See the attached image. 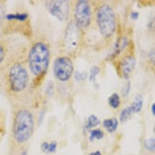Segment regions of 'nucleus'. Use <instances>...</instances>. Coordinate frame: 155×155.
<instances>
[{
    "mask_svg": "<svg viewBox=\"0 0 155 155\" xmlns=\"http://www.w3.org/2000/svg\"><path fill=\"white\" fill-rule=\"evenodd\" d=\"M50 51L48 46L43 42H37L29 51L28 54L29 66L35 76L44 75L49 67Z\"/></svg>",
    "mask_w": 155,
    "mask_h": 155,
    "instance_id": "1",
    "label": "nucleus"
},
{
    "mask_svg": "<svg viewBox=\"0 0 155 155\" xmlns=\"http://www.w3.org/2000/svg\"><path fill=\"white\" fill-rule=\"evenodd\" d=\"M34 128L32 113L27 110H20L15 117L13 125V136L18 143H23L31 137Z\"/></svg>",
    "mask_w": 155,
    "mask_h": 155,
    "instance_id": "2",
    "label": "nucleus"
},
{
    "mask_svg": "<svg viewBox=\"0 0 155 155\" xmlns=\"http://www.w3.org/2000/svg\"><path fill=\"white\" fill-rule=\"evenodd\" d=\"M96 21L102 35L107 38L112 36L116 29L114 12L108 5L100 6L96 13Z\"/></svg>",
    "mask_w": 155,
    "mask_h": 155,
    "instance_id": "3",
    "label": "nucleus"
},
{
    "mask_svg": "<svg viewBox=\"0 0 155 155\" xmlns=\"http://www.w3.org/2000/svg\"><path fill=\"white\" fill-rule=\"evenodd\" d=\"M28 73L20 63H15L11 68L9 72V83L13 92L19 93L23 91L28 85Z\"/></svg>",
    "mask_w": 155,
    "mask_h": 155,
    "instance_id": "4",
    "label": "nucleus"
},
{
    "mask_svg": "<svg viewBox=\"0 0 155 155\" xmlns=\"http://www.w3.org/2000/svg\"><path fill=\"white\" fill-rule=\"evenodd\" d=\"M54 74L61 82L68 81L74 72V65L71 59L63 56L57 58L54 63Z\"/></svg>",
    "mask_w": 155,
    "mask_h": 155,
    "instance_id": "5",
    "label": "nucleus"
},
{
    "mask_svg": "<svg viewBox=\"0 0 155 155\" xmlns=\"http://www.w3.org/2000/svg\"><path fill=\"white\" fill-rule=\"evenodd\" d=\"M75 25L80 29L88 28L91 21V11L89 3L85 0L77 2L75 9Z\"/></svg>",
    "mask_w": 155,
    "mask_h": 155,
    "instance_id": "6",
    "label": "nucleus"
},
{
    "mask_svg": "<svg viewBox=\"0 0 155 155\" xmlns=\"http://www.w3.org/2000/svg\"><path fill=\"white\" fill-rule=\"evenodd\" d=\"M49 12L60 21H65L69 13V4L66 0H49L45 2Z\"/></svg>",
    "mask_w": 155,
    "mask_h": 155,
    "instance_id": "7",
    "label": "nucleus"
},
{
    "mask_svg": "<svg viewBox=\"0 0 155 155\" xmlns=\"http://www.w3.org/2000/svg\"><path fill=\"white\" fill-rule=\"evenodd\" d=\"M66 48L68 51H73L78 45L79 41V32L75 23H71L67 27L65 37Z\"/></svg>",
    "mask_w": 155,
    "mask_h": 155,
    "instance_id": "8",
    "label": "nucleus"
},
{
    "mask_svg": "<svg viewBox=\"0 0 155 155\" xmlns=\"http://www.w3.org/2000/svg\"><path fill=\"white\" fill-rule=\"evenodd\" d=\"M136 64V58L132 55L127 56L122 60L120 68L121 73L125 79H128L130 75L134 69Z\"/></svg>",
    "mask_w": 155,
    "mask_h": 155,
    "instance_id": "9",
    "label": "nucleus"
},
{
    "mask_svg": "<svg viewBox=\"0 0 155 155\" xmlns=\"http://www.w3.org/2000/svg\"><path fill=\"white\" fill-rule=\"evenodd\" d=\"M128 38L125 37H122L117 40L116 42L114 44V48L112 52L109 54L108 57H107V60H113L118 56L122 51L124 50L126 46L128 45Z\"/></svg>",
    "mask_w": 155,
    "mask_h": 155,
    "instance_id": "10",
    "label": "nucleus"
},
{
    "mask_svg": "<svg viewBox=\"0 0 155 155\" xmlns=\"http://www.w3.org/2000/svg\"><path fill=\"white\" fill-rule=\"evenodd\" d=\"M143 106V98L140 94L136 96L134 102L128 107L130 108L131 111L133 114L139 113L141 111Z\"/></svg>",
    "mask_w": 155,
    "mask_h": 155,
    "instance_id": "11",
    "label": "nucleus"
},
{
    "mask_svg": "<svg viewBox=\"0 0 155 155\" xmlns=\"http://www.w3.org/2000/svg\"><path fill=\"white\" fill-rule=\"evenodd\" d=\"M104 126L110 133L114 132L118 126V121L116 118L105 119L104 121Z\"/></svg>",
    "mask_w": 155,
    "mask_h": 155,
    "instance_id": "12",
    "label": "nucleus"
},
{
    "mask_svg": "<svg viewBox=\"0 0 155 155\" xmlns=\"http://www.w3.org/2000/svg\"><path fill=\"white\" fill-rule=\"evenodd\" d=\"M57 142L55 141H52L51 143H48L46 142H43L41 144V150L46 153H54L57 149Z\"/></svg>",
    "mask_w": 155,
    "mask_h": 155,
    "instance_id": "13",
    "label": "nucleus"
},
{
    "mask_svg": "<svg viewBox=\"0 0 155 155\" xmlns=\"http://www.w3.org/2000/svg\"><path fill=\"white\" fill-rule=\"evenodd\" d=\"M108 103L110 107L113 108H118L120 104V99L119 94L117 93H114L111 95L108 99Z\"/></svg>",
    "mask_w": 155,
    "mask_h": 155,
    "instance_id": "14",
    "label": "nucleus"
},
{
    "mask_svg": "<svg viewBox=\"0 0 155 155\" xmlns=\"http://www.w3.org/2000/svg\"><path fill=\"white\" fill-rule=\"evenodd\" d=\"M28 17L26 13L23 14H9L6 15V19L8 20H18L20 21H25Z\"/></svg>",
    "mask_w": 155,
    "mask_h": 155,
    "instance_id": "15",
    "label": "nucleus"
},
{
    "mask_svg": "<svg viewBox=\"0 0 155 155\" xmlns=\"http://www.w3.org/2000/svg\"><path fill=\"white\" fill-rule=\"evenodd\" d=\"M99 124H100L99 119L95 115H91L88 119L85 127L87 129H90L94 127H96Z\"/></svg>",
    "mask_w": 155,
    "mask_h": 155,
    "instance_id": "16",
    "label": "nucleus"
},
{
    "mask_svg": "<svg viewBox=\"0 0 155 155\" xmlns=\"http://www.w3.org/2000/svg\"><path fill=\"white\" fill-rule=\"evenodd\" d=\"M100 72V68L98 66H94L91 68L90 70V74L89 77V80L92 83H96V76Z\"/></svg>",
    "mask_w": 155,
    "mask_h": 155,
    "instance_id": "17",
    "label": "nucleus"
},
{
    "mask_svg": "<svg viewBox=\"0 0 155 155\" xmlns=\"http://www.w3.org/2000/svg\"><path fill=\"white\" fill-rule=\"evenodd\" d=\"M133 114L132 112L131 111L129 107L125 108L124 110H122V111L120 113V120L122 122H126Z\"/></svg>",
    "mask_w": 155,
    "mask_h": 155,
    "instance_id": "18",
    "label": "nucleus"
},
{
    "mask_svg": "<svg viewBox=\"0 0 155 155\" xmlns=\"http://www.w3.org/2000/svg\"><path fill=\"white\" fill-rule=\"evenodd\" d=\"M104 133L101 130H94L91 132L90 140H94V139H101L104 137Z\"/></svg>",
    "mask_w": 155,
    "mask_h": 155,
    "instance_id": "19",
    "label": "nucleus"
},
{
    "mask_svg": "<svg viewBox=\"0 0 155 155\" xmlns=\"http://www.w3.org/2000/svg\"><path fill=\"white\" fill-rule=\"evenodd\" d=\"M54 84L52 81H48V82L46 85L45 87V92L48 97H52L54 93Z\"/></svg>",
    "mask_w": 155,
    "mask_h": 155,
    "instance_id": "20",
    "label": "nucleus"
},
{
    "mask_svg": "<svg viewBox=\"0 0 155 155\" xmlns=\"http://www.w3.org/2000/svg\"><path fill=\"white\" fill-rule=\"evenodd\" d=\"M87 77V73L86 72H81L79 71H77L75 73V79L77 81H82L85 80Z\"/></svg>",
    "mask_w": 155,
    "mask_h": 155,
    "instance_id": "21",
    "label": "nucleus"
},
{
    "mask_svg": "<svg viewBox=\"0 0 155 155\" xmlns=\"http://www.w3.org/2000/svg\"><path fill=\"white\" fill-rule=\"evenodd\" d=\"M145 147L150 151H154V139H150L145 141Z\"/></svg>",
    "mask_w": 155,
    "mask_h": 155,
    "instance_id": "22",
    "label": "nucleus"
},
{
    "mask_svg": "<svg viewBox=\"0 0 155 155\" xmlns=\"http://www.w3.org/2000/svg\"><path fill=\"white\" fill-rule=\"evenodd\" d=\"M131 90V83L130 82H128L124 86L123 90H122V94L124 97H126L128 95L130 91Z\"/></svg>",
    "mask_w": 155,
    "mask_h": 155,
    "instance_id": "23",
    "label": "nucleus"
},
{
    "mask_svg": "<svg viewBox=\"0 0 155 155\" xmlns=\"http://www.w3.org/2000/svg\"><path fill=\"white\" fill-rule=\"evenodd\" d=\"M6 55V52L3 46L0 45V64L3 62Z\"/></svg>",
    "mask_w": 155,
    "mask_h": 155,
    "instance_id": "24",
    "label": "nucleus"
},
{
    "mask_svg": "<svg viewBox=\"0 0 155 155\" xmlns=\"http://www.w3.org/2000/svg\"><path fill=\"white\" fill-rule=\"evenodd\" d=\"M139 14L137 12H133L131 14V17L133 20H136L139 18Z\"/></svg>",
    "mask_w": 155,
    "mask_h": 155,
    "instance_id": "25",
    "label": "nucleus"
},
{
    "mask_svg": "<svg viewBox=\"0 0 155 155\" xmlns=\"http://www.w3.org/2000/svg\"><path fill=\"white\" fill-rule=\"evenodd\" d=\"M151 112L153 113V115L154 116L155 115V104H152L151 107Z\"/></svg>",
    "mask_w": 155,
    "mask_h": 155,
    "instance_id": "26",
    "label": "nucleus"
},
{
    "mask_svg": "<svg viewBox=\"0 0 155 155\" xmlns=\"http://www.w3.org/2000/svg\"><path fill=\"white\" fill-rule=\"evenodd\" d=\"M90 155H102V154H101V153L99 151H97L96 152L91 153Z\"/></svg>",
    "mask_w": 155,
    "mask_h": 155,
    "instance_id": "27",
    "label": "nucleus"
},
{
    "mask_svg": "<svg viewBox=\"0 0 155 155\" xmlns=\"http://www.w3.org/2000/svg\"><path fill=\"white\" fill-rule=\"evenodd\" d=\"M21 155H28V153H27V151H24Z\"/></svg>",
    "mask_w": 155,
    "mask_h": 155,
    "instance_id": "28",
    "label": "nucleus"
}]
</instances>
